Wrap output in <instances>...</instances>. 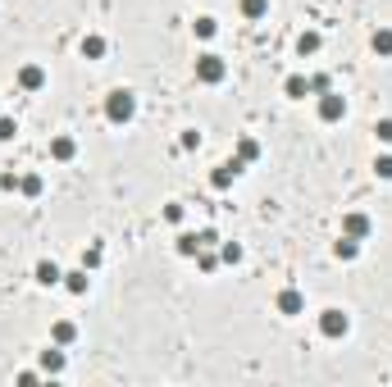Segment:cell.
<instances>
[{
  "mask_svg": "<svg viewBox=\"0 0 392 387\" xmlns=\"http://www.w3.org/2000/svg\"><path fill=\"white\" fill-rule=\"evenodd\" d=\"M105 119H110L114 128L132 123V119H137V96H132L128 87H114V91L105 96Z\"/></svg>",
  "mask_w": 392,
  "mask_h": 387,
  "instance_id": "1",
  "label": "cell"
},
{
  "mask_svg": "<svg viewBox=\"0 0 392 387\" xmlns=\"http://www.w3.org/2000/svg\"><path fill=\"white\" fill-rule=\"evenodd\" d=\"M224 77H228V64H224V55H215V51L196 55V82H206V87H219Z\"/></svg>",
  "mask_w": 392,
  "mask_h": 387,
  "instance_id": "2",
  "label": "cell"
},
{
  "mask_svg": "<svg viewBox=\"0 0 392 387\" xmlns=\"http://www.w3.org/2000/svg\"><path fill=\"white\" fill-rule=\"evenodd\" d=\"M320 333L329 337V342H338V337L351 333V319L342 315V310H324V315H320Z\"/></svg>",
  "mask_w": 392,
  "mask_h": 387,
  "instance_id": "3",
  "label": "cell"
},
{
  "mask_svg": "<svg viewBox=\"0 0 392 387\" xmlns=\"http://www.w3.org/2000/svg\"><path fill=\"white\" fill-rule=\"evenodd\" d=\"M347 114V96L342 91H320V119L324 123H338Z\"/></svg>",
  "mask_w": 392,
  "mask_h": 387,
  "instance_id": "4",
  "label": "cell"
},
{
  "mask_svg": "<svg viewBox=\"0 0 392 387\" xmlns=\"http://www.w3.org/2000/svg\"><path fill=\"white\" fill-rule=\"evenodd\" d=\"M242 169H246V164H242V160H237V155H233V160H228V164H219V169L210 173V187H215V191H228V187H233V178H237V173H242Z\"/></svg>",
  "mask_w": 392,
  "mask_h": 387,
  "instance_id": "5",
  "label": "cell"
},
{
  "mask_svg": "<svg viewBox=\"0 0 392 387\" xmlns=\"http://www.w3.org/2000/svg\"><path fill=\"white\" fill-rule=\"evenodd\" d=\"M274 310H279V315H301V310H305V296L296 292V287H283L279 301H274Z\"/></svg>",
  "mask_w": 392,
  "mask_h": 387,
  "instance_id": "6",
  "label": "cell"
},
{
  "mask_svg": "<svg viewBox=\"0 0 392 387\" xmlns=\"http://www.w3.org/2000/svg\"><path fill=\"white\" fill-rule=\"evenodd\" d=\"M32 278H37L42 287H60V283H64V274H60V265H55V260H37Z\"/></svg>",
  "mask_w": 392,
  "mask_h": 387,
  "instance_id": "7",
  "label": "cell"
},
{
  "mask_svg": "<svg viewBox=\"0 0 392 387\" xmlns=\"http://www.w3.org/2000/svg\"><path fill=\"white\" fill-rule=\"evenodd\" d=\"M18 87H23V91H42V87H46V69H42V64H23V69H18Z\"/></svg>",
  "mask_w": 392,
  "mask_h": 387,
  "instance_id": "8",
  "label": "cell"
},
{
  "mask_svg": "<svg viewBox=\"0 0 392 387\" xmlns=\"http://www.w3.org/2000/svg\"><path fill=\"white\" fill-rule=\"evenodd\" d=\"M342 232L356 237V241H365L369 237V215H360V210H356V215H347V219H342Z\"/></svg>",
  "mask_w": 392,
  "mask_h": 387,
  "instance_id": "9",
  "label": "cell"
},
{
  "mask_svg": "<svg viewBox=\"0 0 392 387\" xmlns=\"http://www.w3.org/2000/svg\"><path fill=\"white\" fill-rule=\"evenodd\" d=\"M283 96H288V101H305V96H310V77L292 73L288 82H283Z\"/></svg>",
  "mask_w": 392,
  "mask_h": 387,
  "instance_id": "10",
  "label": "cell"
},
{
  "mask_svg": "<svg viewBox=\"0 0 392 387\" xmlns=\"http://www.w3.org/2000/svg\"><path fill=\"white\" fill-rule=\"evenodd\" d=\"M73 155H78V141H73V137H55V141H51V160L69 164Z\"/></svg>",
  "mask_w": 392,
  "mask_h": 387,
  "instance_id": "11",
  "label": "cell"
},
{
  "mask_svg": "<svg viewBox=\"0 0 392 387\" xmlns=\"http://www.w3.org/2000/svg\"><path fill=\"white\" fill-rule=\"evenodd\" d=\"M333 255H338V260H356V255H360V241H356V237H347V232H342V237L333 241Z\"/></svg>",
  "mask_w": 392,
  "mask_h": 387,
  "instance_id": "12",
  "label": "cell"
},
{
  "mask_svg": "<svg viewBox=\"0 0 392 387\" xmlns=\"http://www.w3.org/2000/svg\"><path fill=\"white\" fill-rule=\"evenodd\" d=\"M51 337H55V346H69L73 337H78V324H73V319H60V324L51 328Z\"/></svg>",
  "mask_w": 392,
  "mask_h": 387,
  "instance_id": "13",
  "label": "cell"
},
{
  "mask_svg": "<svg viewBox=\"0 0 392 387\" xmlns=\"http://www.w3.org/2000/svg\"><path fill=\"white\" fill-rule=\"evenodd\" d=\"M320 46H324L320 32H301V37H296V55H301V60H305V55H320Z\"/></svg>",
  "mask_w": 392,
  "mask_h": 387,
  "instance_id": "14",
  "label": "cell"
},
{
  "mask_svg": "<svg viewBox=\"0 0 392 387\" xmlns=\"http://www.w3.org/2000/svg\"><path fill=\"white\" fill-rule=\"evenodd\" d=\"M64 287H69L73 296H82L91 287V278H87V269H73V274H64Z\"/></svg>",
  "mask_w": 392,
  "mask_h": 387,
  "instance_id": "15",
  "label": "cell"
},
{
  "mask_svg": "<svg viewBox=\"0 0 392 387\" xmlns=\"http://www.w3.org/2000/svg\"><path fill=\"white\" fill-rule=\"evenodd\" d=\"M82 60H105V37H82Z\"/></svg>",
  "mask_w": 392,
  "mask_h": 387,
  "instance_id": "16",
  "label": "cell"
},
{
  "mask_svg": "<svg viewBox=\"0 0 392 387\" xmlns=\"http://www.w3.org/2000/svg\"><path fill=\"white\" fill-rule=\"evenodd\" d=\"M369 46H374V55H384V60H388V55H392V27H379V32L369 37Z\"/></svg>",
  "mask_w": 392,
  "mask_h": 387,
  "instance_id": "17",
  "label": "cell"
},
{
  "mask_svg": "<svg viewBox=\"0 0 392 387\" xmlns=\"http://www.w3.org/2000/svg\"><path fill=\"white\" fill-rule=\"evenodd\" d=\"M237 160H242V164L260 160V141H255V137H242V141H237Z\"/></svg>",
  "mask_w": 392,
  "mask_h": 387,
  "instance_id": "18",
  "label": "cell"
},
{
  "mask_svg": "<svg viewBox=\"0 0 392 387\" xmlns=\"http://www.w3.org/2000/svg\"><path fill=\"white\" fill-rule=\"evenodd\" d=\"M42 369H46V374H60V369H64V351H60V346L42 351Z\"/></svg>",
  "mask_w": 392,
  "mask_h": 387,
  "instance_id": "19",
  "label": "cell"
},
{
  "mask_svg": "<svg viewBox=\"0 0 392 387\" xmlns=\"http://www.w3.org/2000/svg\"><path fill=\"white\" fill-rule=\"evenodd\" d=\"M265 14H270V0H242V18L255 23V18H265Z\"/></svg>",
  "mask_w": 392,
  "mask_h": 387,
  "instance_id": "20",
  "label": "cell"
},
{
  "mask_svg": "<svg viewBox=\"0 0 392 387\" xmlns=\"http://www.w3.org/2000/svg\"><path fill=\"white\" fill-rule=\"evenodd\" d=\"M178 255H187V260L201 255V237L196 232H183V237H178Z\"/></svg>",
  "mask_w": 392,
  "mask_h": 387,
  "instance_id": "21",
  "label": "cell"
},
{
  "mask_svg": "<svg viewBox=\"0 0 392 387\" xmlns=\"http://www.w3.org/2000/svg\"><path fill=\"white\" fill-rule=\"evenodd\" d=\"M42 187L46 182L37 178V173H23V178H18V191H23V196H42Z\"/></svg>",
  "mask_w": 392,
  "mask_h": 387,
  "instance_id": "22",
  "label": "cell"
},
{
  "mask_svg": "<svg viewBox=\"0 0 392 387\" xmlns=\"http://www.w3.org/2000/svg\"><path fill=\"white\" fill-rule=\"evenodd\" d=\"M192 32L201 37V42H210V37H215V32H219V23H215V18H210V14H206V18H196V23H192Z\"/></svg>",
  "mask_w": 392,
  "mask_h": 387,
  "instance_id": "23",
  "label": "cell"
},
{
  "mask_svg": "<svg viewBox=\"0 0 392 387\" xmlns=\"http://www.w3.org/2000/svg\"><path fill=\"white\" fill-rule=\"evenodd\" d=\"M219 260H224V265H242V246H237V241H224V246H219Z\"/></svg>",
  "mask_w": 392,
  "mask_h": 387,
  "instance_id": "24",
  "label": "cell"
},
{
  "mask_svg": "<svg viewBox=\"0 0 392 387\" xmlns=\"http://www.w3.org/2000/svg\"><path fill=\"white\" fill-rule=\"evenodd\" d=\"M196 265H201V274H215V265H219V255H210L206 246H201V255H196Z\"/></svg>",
  "mask_w": 392,
  "mask_h": 387,
  "instance_id": "25",
  "label": "cell"
},
{
  "mask_svg": "<svg viewBox=\"0 0 392 387\" xmlns=\"http://www.w3.org/2000/svg\"><path fill=\"white\" fill-rule=\"evenodd\" d=\"M320 91H333L329 73H315V77H310V96H320Z\"/></svg>",
  "mask_w": 392,
  "mask_h": 387,
  "instance_id": "26",
  "label": "cell"
},
{
  "mask_svg": "<svg viewBox=\"0 0 392 387\" xmlns=\"http://www.w3.org/2000/svg\"><path fill=\"white\" fill-rule=\"evenodd\" d=\"M0 191H18V173H14V169L0 173Z\"/></svg>",
  "mask_w": 392,
  "mask_h": 387,
  "instance_id": "27",
  "label": "cell"
},
{
  "mask_svg": "<svg viewBox=\"0 0 392 387\" xmlns=\"http://www.w3.org/2000/svg\"><path fill=\"white\" fill-rule=\"evenodd\" d=\"M374 173H379V178H392V155H379V160H374Z\"/></svg>",
  "mask_w": 392,
  "mask_h": 387,
  "instance_id": "28",
  "label": "cell"
},
{
  "mask_svg": "<svg viewBox=\"0 0 392 387\" xmlns=\"http://www.w3.org/2000/svg\"><path fill=\"white\" fill-rule=\"evenodd\" d=\"M374 137H379V141H392V119H379V123H374Z\"/></svg>",
  "mask_w": 392,
  "mask_h": 387,
  "instance_id": "29",
  "label": "cell"
},
{
  "mask_svg": "<svg viewBox=\"0 0 392 387\" xmlns=\"http://www.w3.org/2000/svg\"><path fill=\"white\" fill-rule=\"evenodd\" d=\"M101 265V246H91V250H82V269H96Z\"/></svg>",
  "mask_w": 392,
  "mask_h": 387,
  "instance_id": "30",
  "label": "cell"
},
{
  "mask_svg": "<svg viewBox=\"0 0 392 387\" xmlns=\"http://www.w3.org/2000/svg\"><path fill=\"white\" fill-rule=\"evenodd\" d=\"M165 219L169 224H183V205H165Z\"/></svg>",
  "mask_w": 392,
  "mask_h": 387,
  "instance_id": "31",
  "label": "cell"
},
{
  "mask_svg": "<svg viewBox=\"0 0 392 387\" xmlns=\"http://www.w3.org/2000/svg\"><path fill=\"white\" fill-rule=\"evenodd\" d=\"M14 132H18V128H14V119H0V141H9Z\"/></svg>",
  "mask_w": 392,
  "mask_h": 387,
  "instance_id": "32",
  "label": "cell"
},
{
  "mask_svg": "<svg viewBox=\"0 0 392 387\" xmlns=\"http://www.w3.org/2000/svg\"><path fill=\"white\" fill-rule=\"evenodd\" d=\"M201 146V132H183V151H196Z\"/></svg>",
  "mask_w": 392,
  "mask_h": 387,
  "instance_id": "33",
  "label": "cell"
}]
</instances>
